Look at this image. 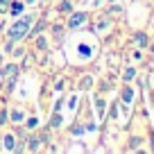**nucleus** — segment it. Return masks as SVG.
<instances>
[{"mask_svg": "<svg viewBox=\"0 0 154 154\" xmlns=\"http://www.w3.org/2000/svg\"><path fill=\"white\" fill-rule=\"evenodd\" d=\"M27 9H34V7H41V0H23Z\"/></svg>", "mask_w": 154, "mask_h": 154, "instance_id": "nucleus-22", "label": "nucleus"}, {"mask_svg": "<svg viewBox=\"0 0 154 154\" xmlns=\"http://www.w3.org/2000/svg\"><path fill=\"white\" fill-rule=\"evenodd\" d=\"M2 82H5V72H2V66H0V86H2Z\"/></svg>", "mask_w": 154, "mask_h": 154, "instance_id": "nucleus-28", "label": "nucleus"}, {"mask_svg": "<svg viewBox=\"0 0 154 154\" xmlns=\"http://www.w3.org/2000/svg\"><path fill=\"white\" fill-rule=\"evenodd\" d=\"M32 41H34V50H36V52H48V50H50V36H48V32L34 36Z\"/></svg>", "mask_w": 154, "mask_h": 154, "instance_id": "nucleus-11", "label": "nucleus"}, {"mask_svg": "<svg viewBox=\"0 0 154 154\" xmlns=\"http://www.w3.org/2000/svg\"><path fill=\"white\" fill-rule=\"evenodd\" d=\"M100 2H109V0H97V2H95V5H100Z\"/></svg>", "mask_w": 154, "mask_h": 154, "instance_id": "nucleus-30", "label": "nucleus"}, {"mask_svg": "<svg viewBox=\"0 0 154 154\" xmlns=\"http://www.w3.org/2000/svg\"><path fill=\"white\" fill-rule=\"evenodd\" d=\"M54 9H57L59 14H70V11L75 9V0H59Z\"/></svg>", "mask_w": 154, "mask_h": 154, "instance_id": "nucleus-14", "label": "nucleus"}, {"mask_svg": "<svg viewBox=\"0 0 154 154\" xmlns=\"http://www.w3.org/2000/svg\"><path fill=\"white\" fill-rule=\"evenodd\" d=\"M5 25H7V16H2V14H0V32L5 29Z\"/></svg>", "mask_w": 154, "mask_h": 154, "instance_id": "nucleus-26", "label": "nucleus"}, {"mask_svg": "<svg viewBox=\"0 0 154 154\" xmlns=\"http://www.w3.org/2000/svg\"><path fill=\"white\" fill-rule=\"evenodd\" d=\"M66 125V118H63V113L61 111H50V118H48V129H52V131H59L61 127Z\"/></svg>", "mask_w": 154, "mask_h": 154, "instance_id": "nucleus-7", "label": "nucleus"}, {"mask_svg": "<svg viewBox=\"0 0 154 154\" xmlns=\"http://www.w3.org/2000/svg\"><path fill=\"white\" fill-rule=\"evenodd\" d=\"M152 52H154V43H152Z\"/></svg>", "mask_w": 154, "mask_h": 154, "instance_id": "nucleus-32", "label": "nucleus"}, {"mask_svg": "<svg viewBox=\"0 0 154 154\" xmlns=\"http://www.w3.org/2000/svg\"><path fill=\"white\" fill-rule=\"evenodd\" d=\"M9 5H11V0H0V14H2V16H7Z\"/></svg>", "mask_w": 154, "mask_h": 154, "instance_id": "nucleus-21", "label": "nucleus"}, {"mask_svg": "<svg viewBox=\"0 0 154 154\" xmlns=\"http://www.w3.org/2000/svg\"><path fill=\"white\" fill-rule=\"evenodd\" d=\"M20 127H23L25 131H36L38 127H41V118H38V113H27Z\"/></svg>", "mask_w": 154, "mask_h": 154, "instance_id": "nucleus-10", "label": "nucleus"}, {"mask_svg": "<svg viewBox=\"0 0 154 154\" xmlns=\"http://www.w3.org/2000/svg\"><path fill=\"white\" fill-rule=\"evenodd\" d=\"M27 52H29V50L25 48L23 43H16V45H14V50H11V54H9V57L14 59V61H20V59H23V57H25V54H27Z\"/></svg>", "mask_w": 154, "mask_h": 154, "instance_id": "nucleus-15", "label": "nucleus"}, {"mask_svg": "<svg viewBox=\"0 0 154 154\" xmlns=\"http://www.w3.org/2000/svg\"><path fill=\"white\" fill-rule=\"evenodd\" d=\"M66 104H68V111H70V113H75L77 111V104H79V95H70V97H66Z\"/></svg>", "mask_w": 154, "mask_h": 154, "instance_id": "nucleus-17", "label": "nucleus"}, {"mask_svg": "<svg viewBox=\"0 0 154 154\" xmlns=\"http://www.w3.org/2000/svg\"><path fill=\"white\" fill-rule=\"evenodd\" d=\"M36 16H38L36 11H27V9H25L18 18H14L11 23L5 25V29H2L5 38L11 41V43H25V41H27V32H29V27L34 25Z\"/></svg>", "mask_w": 154, "mask_h": 154, "instance_id": "nucleus-1", "label": "nucleus"}, {"mask_svg": "<svg viewBox=\"0 0 154 154\" xmlns=\"http://www.w3.org/2000/svg\"><path fill=\"white\" fill-rule=\"evenodd\" d=\"M48 18L45 16H36V20H34V25L29 27V32H27V38L32 41L34 36H38V34H43V32H48Z\"/></svg>", "mask_w": 154, "mask_h": 154, "instance_id": "nucleus-6", "label": "nucleus"}, {"mask_svg": "<svg viewBox=\"0 0 154 154\" xmlns=\"http://www.w3.org/2000/svg\"><path fill=\"white\" fill-rule=\"evenodd\" d=\"M152 152H154V140H152Z\"/></svg>", "mask_w": 154, "mask_h": 154, "instance_id": "nucleus-31", "label": "nucleus"}, {"mask_svg": "<svg viewBox=\"0 0 154 154\" xmlns=\"http://www.w3.org/2000/svg\"><path fill=\"white\" fill-rule=\"evenodd\" d=\"M18 140H20V136L16 134V129L2 131V134H0V149H2V152H11V154H14Z\"/></svg>", "mask_w": 154, "mask_h": 154, "instance_id": "nucleus-3", "label": "nucleus"}, {"mask_svg": "<svg viewBox=\"0 0 154 154\" xmlns=\"http://www.w3.org/2000/svg\"><path fill=\"white\" fill-rule=\"evenodd\" d=\"M2 66V72H5V77H18V75H23V70H20V63L18 61H14V59H9V61H2L0 63Z\"/></svg>", "mask_w": 154, "mask_h": 154, "instance_id": "nucleus-9", "label": "nucleus"}, {"mask_svg": "<svg viewBox=\"0 0 154 154\" xmlns=\"http://www.w3.org/2000/svg\"><path fill=\"white\" fill-rule=\"evenodd\" d=\"M91 88H93V75H91V72H86L84 77H79V82H77V91L86 93V91H91Z\"/></svg>", "mask_w": 154, "mask_h": 154, "instance_id": "nucleus-13", "label": "nucleus"}, {"mask_svg": "<svg viewBox=\"0 0 154 154\" xmlns=\"http://www.w3.org/2000/svg\"><path fill=\"white\" fill-rule=\"evenodd\" d=\"M25 149L27 152H43V140H41V136H38V131H27V136H25Z\"/></svg>", "mask_w": 154, "mask_h": 154, "instance_id": "nucleus-5", "label": "nucleus"}, {"mask_svg": "<svg viewBox=\"0 0 154 154\" xmlns=\"http://www.w3.org/2000/svg\"><path fill=\"white\" fill-rule=\"evenodd\" d=\"M9 122V116H7V104H0V129Z\"/></svg>", "mask_w": 154, "mask_h": 154, "instance_id": "nucleus-19", "label": "nucleus"}, {"mask_svg": "<svg viewBox=\"0 0 154 154\" xmlns=\"http://www.w3.org/2000/svg\"><path fill=\"white\" fill-rule=\"evenodd\" d=\"M27 9L25 7V2L23 0H11V5H9V11H7V16H11V18H18L23 11Z\"/></svg>", "mask_w": 154, "mask_h": 154, "instance_id": "nucleus-12", "label": "nucleus"}, {"mask_svg": "<svg viewBox=\"0 0 154 154\" xmlns=\"http://www.w3.org/2000/svg\"><path fill=\"white\" fill-rule=\"evenodd\" d=\"M120 100L125 102V104H129V102L134 100V88H131V86H125V88L120 91Z\"/></svg>", "mask_w": 154, "mask_h": 154, "instance_id": "nucleus-16", "label": "nucleus"}, {"mask_svg": "<svg viewBox=\"0 0 154 154\" xmlns=\"http://www.w3.org/2000/svg\"><path fill=\"white\" fill-rule=\"evenodd\" d=\"M88 25V11H82V9H72L70 14H66V32H77V29H84Z\"/></svg>", "mask_w": 154, "mask_h": 154, "instance_id": "nucleus-2", "label": "nucleus"}, {"mask_svg": "<svg viewBox=\"0 0 154 154\" xmlns=\"http://www.w3.org/2000/svg\"><path fill=\"white\" fill-rule=\"evenodd\" d=\"M54 91H57V93H63V77H59L57 82H54Z\"/></svg>", "mask_w": 154, "mask_h": 154, "instance_id": "nucleus-23", "label": "nucleus"}, {"mask_svg": "<svg viewBox=\"0 0 154 154\" xmlns=\"http://www.w3.org/2000/svg\"><path fill=\"white\" fill-rule=\"evenodd\" d=\"M109 27H111V16L109 14H102V16H97V18L93 20V34H102Z\"/></svg>", "mask_w": 154, "mask_h": 154, "instance_id": "nucleus-8", "label": "nucleus"}, {"mask_svg": "<svg viewBox=\"0 0 154 154\" xmlns=\"http://www.w3.org/2000/svg\"><path fill=\"white\" fill-rule=\"evenodd\" d=\"M134 43L140 45V48H145V45H147V36H145V32H136V34H134Z\"/></svg>", "mask_w": 154, "mask_h": 154, "instance_id": "nucleus-18", "label": "nucleus"}, {"mask_svg": "<svg viewBox=\"0 0 154 154\" xmlns=\"http://www.w3.org/2000/svg\"><path fill=\"white\" fill-rule=\"evenodd\" d=\"M136 77V68H125V72H122V82H131Z\"/></svg>", "mask_w": 154, "mask_h": 154, "instance_id": "nucleus-20", "label": "nucleus"}, {"mask_svg": "<svg viewBox=\"0 0 154 154\" xmlns=\"http://www.w3.org/2000/svg\"><path fill=\"white\" fill-rule=\"evenodd\" d=\"M5 61V52H2V48H0V63Z\"/></svg>", "mask_w": 154, "mask_h": 154, "instance_id": "nucleus-29", "label": "nucleus"}, {"mask_svg": "<svg viewBox=\"0 0 154 154\" xmlns=\"http://www.w3.org/2000/svg\"><path fill=\"white\" fill-rule=\"evenodd\" d=\"M29 111H27V106L25 104H11V106H7V116H9V122L11 125H23V120H25V116H27Z\"/></svg>", "mask_w": 154, "mask_h": 154, "instance_id": "nucleus-4", "label": "nucleus"}, {"mask_svg": "<svg viewBox=\"0 0 154 154\" xmlns=\"http://www.w3.org/2000/svg\"><path fill=\"white\" fill-rule=\"evenodd\" d=\"M97 116H104V100H97Z\"/></svg>", "mask_w": 154, "mask_h": 154, "instance_id": "nucleus-24", "label": "nucleus"}, {"mask_svg": "<svg viewBox=\"0 0 154 154\" xmlns=\"http://www.w3.org/2000/svg\"><path fill=\"white\" fill-rule=\"evenodd\" d=\"M120 11H122V7L113 5V7H109V11H106V14H120Z\"/></svg>", "mask_w": 154, "mask_h": 154, "instance_id": "nucleus-25", "label": "nucleus"}, {"mask_svg": "<svg viewBox=\"0 0 154 154\" xmlns=\"http://www.w3.org/2000/svg\"><path fill=\"white\" fill-rule=\"evenodd\" d=\"M52 2H54V0H41V5H43V7H50Z\"/></svg>", "mask_w": 154, "mask_h": 154, "instance_id": "nucleus-27", "label": "nucleus"}]
</instances>
